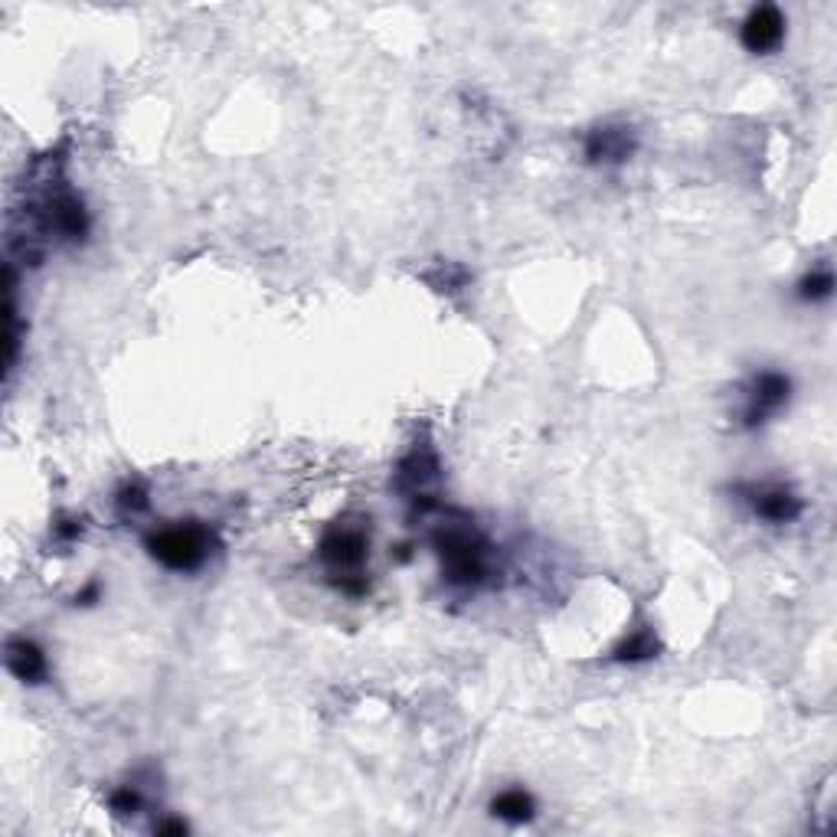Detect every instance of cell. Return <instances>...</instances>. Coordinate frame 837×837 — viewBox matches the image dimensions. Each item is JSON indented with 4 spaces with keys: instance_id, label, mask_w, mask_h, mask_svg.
<instances>
[{
    "instance_id": "8992f818",
    "label": "cell",
    "mask_w": 837,
    "mask_h": 837,
    "mask_svg": "<svg viewBox=\"0 0 837 837\" xmlns=\"http://www.w3.org/2000/svg\"><path fill=\"white\" fill-rule=\"evenodd\" d=\"M635 147H638V137H635L632 128H625V124H602V128H593L586 134L583 154H586V160L593 167H615V164L632 160Z\"/></svg>"
},
{
    "instance_id": "9c48e42d",
    "label": "cell",
    "mask_w": 837,
    "mask_h": 837,
    "mask_svg": "<svg viewBox=\"0 0 837 837\" xmlns=\"http://www.w3.org/2000/svg\"><path fill=\"white\" fill-rule=\"evenodd\" d=\"M7 671L23 684H43L49 668L46 655L33 638H10L7 642Z\"/></svg>"
},
{
    "instance_id": "2e32d148",
    "label": "cell",
    "mask_w": 837,
    "mask_h": 837,
    "mask_svg": "<svg viewBox=\"0 0 837 837\" xmlns=\"http://www.w3.org/2000/svg\"><path fill=\"white\" fill-rule=\"evenodd\" d=\"M79 534H82V521H75V517L56 524V537H59V540H75Z\"/></svg>"
},
{
    "instance_id": "277c9868",
    "label": "cell",
    "mask_w": 837,
    "mask_h": 837,
    "mask_svg": "<svg viewBox=\"0 0 837 837\" xmlns=\"http://www.w3.org/2000/svg\"><path fill=\"white\" fill-rule=\"evenodd\" d=\"M792 396V380L776 370H763L750 380L746 386V409H743V426L756 429L769 416H776Z\"/></svg>"
},
{
    "instance_id": "5b68a950",
    "label": "cell",
    "mask_w": 837,
    "mask_h": 837,
    "mask_svg": "<svg viewBox=\"0 0 837 837\" xmlns=\"http://www.w3.org/2000/svg\"><path fill=\"white\" fill-rule=\"evenodd\" d=\"M753 507V514L766 524H792L802 517V498L786 485H743L740 488Z\"/></svg>"
},
{
    "instance_id": "4fadbf2b",
    "label": "cell",
    "mask_w": 837,
    "mask_h": 837,
    "mask_svg": "<svg viewBox=\"0 0 837 837\" xmlns=\"http://www.w3.org/2000/svg\"><path fill=\"white\" fill-rule=\"evenodd\" d=\"M835 291V272L828 265L822 268H812L802 282H799V298L805 304H818V301H828Z\"/></svg>"
},
{
    "instance_id": "52a82bcc",
    "label": "cell",
    "mask_w": 837,
    "mask_h": 837,
    "mask_svg": "<svg viewBox=\"0 0 837 837\" xmlns=\"http://www.w3.org/2000/svg\"><path fill=\"white\" fill-rule=\"evenodd\" d=\"M740 39L750 52L766 56L776 52L786 39V16L776 3H760L750 10V16L740 26Z\"/></svg>"
},
{
    "instance_id": "8fae6325",
    "label": "cell",
    "mask_w": 837,
    "mask_h": 837,
    "mask_svg": "<svg viewBox=\"0 0 837 837\" xmlns=\"http://www.w3.org/2000/svg\"><path fill=\"white\" fill-rule=\"evenodd\" d=\"M491 815L507 822V825H527L537 815V802L524 789H504L501 796L491 799Z\"/></svg>"
},
{
    "instance_id": "ac0fdd59",
    "label": "cell",
    "mask_w": 837,
    "mask_h": 837,
    "mask_svg": "<svg viewBox=\"0 0 837 837\" xmlns=\"http://www.w3.org/2000/svg\"><path fill=\"white\" fill-rule=\"evenodd\" d=\"M154 832L157 835H187V825L183 822H160V825H154Z\"/></svg>"
},
{
    "instance_id": "3957f363",
    "label": "cell",
    "mask_w": 837,
    "mask_h": 837,
    "mask_svg": "<svg viewBox=\"0 0 837 837\" xmlns=\"http://www.w3.org/2000/svg\"><path fill=\"white\" fill-rule=\"evenodd\" d=\"M367 553H370L367 534H363L360 527H350V524H334V527L321 537V547H318V557L324 560V566H327L334 576L360 573Z\"/></svg>"
},
{
    "instance_id": "e0dca14e",
    "label": "cell",
    "mask_w": 837,
    "mask_h": 837,
    "mask_svg": "<svg viewBox=\"0 0 837 837\" xmlns=\"http://www.w3.org/2000/svg\"><path fill=\"white\" fill-rule=\"evenodd\" d=\"M101 596V589H98V583H88L79 596H75V602H82V606H92L95 599Z\"/></svg>"
},
{
    "instance_id": "6da1fadb",
    "label": "cell",
    "mask_w": 837,
    "mask_h": 837,
    "mask_svg": "<svg viewBox=\"0 0 837 837\" xmlns=\"http://www.w3.org/2000/svg\"><path fill=\"white\" fill-rule=\"evenodd\" d=\"M213 530L196 521H180L160 530H151L144 540V550L154 563H160L170 573H193L200 570L213 553Z\"/></svg>"
},
{
    "instance_id": "5bb4252c",
    "label": "cell",
    "mask_w": 837,
    "mask_h": 837,
    "mask_svg": "<svg viewBox=\"0 0 837 837\" xmlns=\"http://www.w3.org/2000/svg\"><path fill=\"white\" fill-rule=\"evenodd\" d=\"M118 507L124 511V514H141V511H147V491L141 488V485H124L121 491H118Z\"/></svg>"
},
{
    "instance_id": "9a60e30c",
    "label": "cell",
    "mask_w": 837,
    "mask_h": 837,
    "mask_svg": "<svg viewBox=\"0 0 837 837\" xmlns=\"http://www.w3.org/2000/svg\"><path fill=\"white\" fill-rule=\"evenodd\" d=\"M108 805H111V812L115 815H137L141 812V796H137V789H131V786H124V789H118V792H111V799H108Z\"/></svg>"
},
{
    "instance_id": "30bf717a",
    "label": "cell",
    "mask_w": 837,
    "mask_h": 837,
    "mask_svg": "<svg viewBox=\"0 0 837 837\" xmlns=\"http://www.w3.org/2000/svg\"><path fill=\"white\" fill-rule=\"evenodd\" d=\"M435 478H439V462H435V455L426 452V449H416V452L399 465V471H396V488L406 491V494H412V501H416V498H422V488H426L429 481H435Z\"/></svg>"
},
{
    "instance_id": "7a4b0ae2",
    "label": "cell",
    "mask_w": 837,
    "mask_h": 837,
    "mask_svg": "<svg viewBox=\"0 0 837 837\" xmlns=\"http://www.w3.org/2000/svg\"><path fill=\"white\" fill-rule=\"evenodd\" d=\"M435 553L442 560V573L452 586L458 589H478L488 573H491V550H488V540L468 527H442L435 537Z\"/></svg>"
},
{
    "instance_id": "ba28073f",
    "label": "cell",
    "mask_w": 837,
    "mask_h": 837,
    "mask_svg": "<svg viewBox=\"0 0 837 837\" xmlns=\"http://www.w3.org/2000/svg\"><path fill=\"white\" fill-rule=\"evenodd\" d=\"M39 226L46 232H56L59 239H69V242H79L85 232H88V213L82 206L79 196L72 193H56L43 203V216H39Z\"/></svg>"
},
{
    "instance_id": "7c38bea8",
    "label": "cell",
    "mask_w": 837,
    "mask_h": 837,
    "mask_svg": "<svg viewBox=\"0 0 837 837\" xmlns=\"http://www.w3.org/2000/svg\"><path fill=\"white\" fill-rule=\"evenodd\" d=\"M655 655H658V638H655L651 629L632 632V635L615 648V661H622V665H638V661H648V658H655Z\"/></svg>"
}]
</instances>
